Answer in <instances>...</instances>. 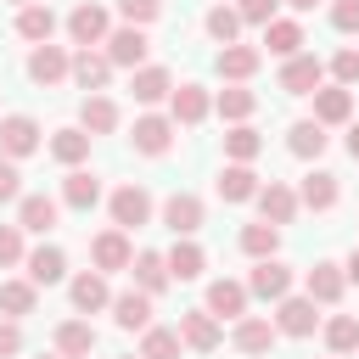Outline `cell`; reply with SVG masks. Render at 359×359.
Wrapping results in <instances>:
<instances>
[{
    "instance_id": "cell-30",
    "label": "cell",
    "mask_w": 359,
    "mask_h": 359,
    "mask_svg": "<svg viewBox=\"0 0 359 359\" xmlns=\"http://www.w3.org/2000/svg\"><path fill=\"white\" fill-rule=\"evenodd\" d=\"M342 292H348V269L342 264H314L309 269V297L314 303H342Z\"/></svg>"
},
{
    "instance_id": "cell-52",
    "label": "cell",
    "mask_w": 359,
    "mask_h": 359,
    "mask_svg": "<svg viewBox=\"0 0 359 359\" xmlns=\"http://www.w3.org/2000/svg\"><path fill=\"white\" fill-rule=\"evenodd\" d=\"M342 269H348V280H353V286H359V247H353V252H348V264H342Z\"/></svg>"
},
{
    "instance_id": "cell-31",
    "label": "cell",
    "mask_w": 359,
    "mask_h": 359,
    "mask_svg": "<svg viewBox=\"0 0 359 359\" xmlns=\"http://www.w3.org/2000/svg\"><path fill=\"white\" fill-rule=\"evenodd\" d=\"M17 34H22L28 45H50V34H56V11L39 6V0L22 6V11H17Z\"/></svg>"
},
{
    "instance_id": "cell-10",
    "label": "cell",
    "mask_w": 359,
    "mask_h": 359,
    "mask_svg": "<svg viewBox=\"0 0 359 359\" xmlns=\"http://www.w3.org/2000/svg\"><path fill=\"white\" fill-rule=\"evenodd\" d=\"M79 90H107V79H112V56L107 50H90V45H79V56H73V73H67Z\"/></svg>"
},
{
    "instance_id": "cell-26",
    "label": "cell",
    "mask_w": 359,
    "mask_h": 359,
    "mask_svg": "<svg viewBox=\"0 0 359 359\" xmlns=\"http://www.w3.org/2000/svg\"><path fill=\"white\" fill-rule=\"evenodd\" d=\"M56 353L62 359H90L95 353V325L90 320H62L56 325Z\"/></svg>"
},
{
    "instance_id": "cell-35",
    "label": "cell",
    "mask_w": 359,
    "mask_h": 359,
    "mask_svg": "<svg viewBox=\"0 0 359 359\" xmlns=\"http://www.w3.org/2000/svg\"><path fill=\"white\" fill-rule=\"evenodd\" d=\"M286 151H292V157H303V163H309V157H320V151H325V123H320V118H303V123H292V135H286Z\"/></svg>"
},
{
    "instance_id": "cell-20",
    "label": "cell",
    "mask_w": 359,
    "mask_h": 359,
    "mask_svg": "<svg viewBox=\"0 0 359 359\" xmlns=\"http://www.w3.org/2000/svg\"><path fill=\"white\" fill-rule=\"evenodd\" d=\"M163 224H168L174 236H196V230H202V202H196L191 191H174V196L163 202Z\"/></svg>"
},
{
    "instance_id": "cell-24",
    "label": "cell",
    "mask_w": 359,
    "mask_h": 359,
    "mask_svg": "<svg viewBox=\"0 0 359 359\" xmlns=\"http://www.w3.org/2000/svg\"><path fill=\"white\" fill-rule=\"evenodd\" d=\"M213 191H219L224 202H252V196H258V174H252L247 163H224L219 180H213Z\"/></svg>"
},
{
    "instance_id": "cell-1",
    "label": "cell",
    "mask_w": 359,
    "mask_h": 359,
    "mask_svg": "<svg viewBox=\"0 0 359 359\" xmlns=\"http://www.w3.org/2000/svg\"><path fill=\"white\" fill-rule=\"evenodd\" d=\"M146 50H151V39H146V28H135V22H123V28H112L107 34V56H112V67H146Z\"/></svg>"
},
{
    "instance_id": "cell-17",
    "label": "cell",
    "mask_w": 359,
    "mask_h": 359,
    "mask_svg": "<svg viewBox=\"0 0 359 359\" xmlns=\"http://www.w3.org/2000/svg\"><path fill=\"white\" fill-rule=\"evenodd\" d=\"M247 297H252V292H247V280H213L202 309H208V314H219V320H241V314H247Z\"/></svg>"
},
{
    "instance_id": "cell-18",
    "label": "cell",
    "mask_w": 359,
    "mask_h": 359,
    "mask_svg": "<svg viewBox=\"0 0 359 359\" xmlns=\"http://www.w3.org/2000/svg\"><path fill=\"white\" fill-rule=\"evenodd\" d=\"M314 118L331 129V123H348L353 118V90L348 84H320L314 90Z\"/></svg>"
},
{
    "instance_id": "cell-16",
    "label": "cell",
    "mask_w": 359,
    "mask_h": 359,
    "mask_svg": "<svg viewBox=\"0 0 359 359\" xmlns=\"http://www.w3.org/2000/svg\"><path fill=\"white\" fill-rule=\"evenodd\" d=\"M73 309L79 314H101V309H112V292H107V275L101 269H84V275H73Z\"/></svg>"
},
{
    "instance_id": "cell-6",
    "label": "cell",
    "mask_w": 359,
    "mask_h": 359,
    "mask_svg": "<svg viewBox=\"0 0 359 359\" xmlns=\"http://www.w3.org/2000/svg\"><path fill=\"white\" fill-rule=\"evenodd\" d=\"M180 342H185L191 353H213V348L224 342V331H219V314H208V309H191V314H180Z\"/></svg>"
},
{
    "instance_id": "cell-12",
    "label": "cell",
    "mask_w": 359,
    "mask_h": 359,
    "mask_svg": "<svg viewBox=\"0 0 359 359\" xmlns=\"http://www.w3.org/2000/svg\"><path fill=\"white\" fill-rule=\"evenodd\" d=\"M90 258H95V269L101 275H112V269H129L135 264V252H129V236L112 224V230H101L95 241H90Z\"/></svg>"
},
{
    "instance_id": "cell-42",
    "label": "cell",
    "mask_w": 359,
    "mask_h": 359,
    "mask_svg": "<svg viewBox=\"0 0 359 359\" xmlns=\"http://www.w3.org/2000/svg\"><path fill=\"white\" fill-rule=\"evenodd\" d=\"M275 247H280V224L258 219V224L241 230V252H252V258H275Z\"/></svg>"
},
{
    "instance_id": "cell-43",
    "label": "cell",
    "mask_w": 359,
    "mask_h": 359,
    "mask_svg": "<svg viewBox=\"0 0 359 359\" xmlns=\"http://www.w3.org/2000/svg\"><path fill=\"white\" fill-rule=\"evenodd\" d=\"M202 28H208V39L236 45V34H241V11H236V6H213V11L202 17Z\"/></svg>"
},
{
    "instance_id": "cell-28",
    "label": "cell",
    "mask_w": 359,
    "mask_h": 359,
    "mask_svg": "<svg viewBox=\"0 0 359 359\" xmlns=\"http://www.w3.org/2000/svg\"><path fill=\"white\" fill-rule=\"evenodd\" d=\"M62 202L79 208V213H90V208L101 202V180H95L90 168H67V180H62Z\"/></svg>"
},
{
    "instance_id": "cell-55",
    "label": "cell",
    "mask_w": 359,
    "mask_h": 359,
    "mask_svg": "<svg viewBox=\"0 0 359 359\" xmlns=\"http://www.w3.org/2000/svg\"><path fill=\"white\" fill-rule=\"evenodd\" d=\"M17 6H34V0H17Z\"/></svg>"
},
{
    "instance_id": "cell-40",
    "label": "cell",
    "mask_w": 359,
    "mask_h": 359,
    "mask_svg": "<svg viewBox=\"0 0 359 359\" xmlns=\"http://www.w3.org/2000/svg\"><path fill=\"white\" fill-rule=\"evenodd\" d=\"M325 348L331 353H359V314H331L325 320Z\"/></svg>"
},
{
    "instance_id": "cell-27",
    "label": "cell",
    "mask_w": 359,
    "mask_h": 359,
    "mask_svg": "<svg viewBox=\"0 0 359 359\" xmlns=\"http://www.w3.org/2000/svg\"><path fill=\"white\" fill-rule=\"evenodd\" d=\"M90 140H95V135H90L84 123H73V129H56V135H50V157H56V163H67V168H79V163L90 157Z\"/></svg>"
},
{
    "instance_id": "cell-51",
    "label": "cell",
    "mask_w": 359,
    "mask_h": 359,
    "mask_svg": "<svg viewBox=\"0 0 359 359\" xmlns=\"http://www.w3.org/2000/svg\"><path fill=\"white\" fill-rule=\"evenodd\" d=\"M348 157L359 163V123H348Z\"/></svg>"
},
{
    "instance_id": "cell-44",
    "label": "cell",
    "mask_w": 359,
    "mask_h": 359,
    "mask_svg": "<svg viewBox=\"0 0 359 359\" xmlns=\"http://www.w3.org/2000/svg\"><path fill=\"white\" fill-rule=\"evenodd\" d=\"M118 11H123V22L146 28V22H157V17H163V0H118Z\"/></svg>"
},
{
    "instance_id": "cell-48",
    "label": "cell",
    "mask_w": 359,
    "mask_h": 359,
    "mask_svg": "<svg viewBox=\"0 0 359 359\" xmlns=\"http://www.w3.org/2000/svg\"><path fill=\"white\" fill-rule=\"evenodd\" d=\"M0 202H22V174L11 157H0Z\"/></svg>"
},
{
    "instance_id": "cell-5",
    "label": "cell",
    "mask_w": 359,
    "mask_h": 359,
    "mask_svg": "<svg viewBox=\"0 0 359 359\" xmlns=\"http://www.w3.org/2000/svg\"><path fill=\"white\" fill-rule=\"evenodd\" d=\"M247 292H252V297H264V303H280V297L292 292V269H286L280 258H258V264H252V275H247Z\"/></svg>"
},
{
    "instance_id": "cell-37",
    "label": "cell",
    "mask_w": 359,
    "mask_h": 359,
    "mask_svg": "<svg viewBox=\"0 0 359 359\" xmlns=\"http://www.w3.org/2000/svg\"><path fill=\"white\" fill-rule=\"evenodd\" d=\"M264 45H269L275 56H297V50H303V28H297L292 17H275V22H264Z\"/></svg>"
},
{
    "instance_id": "cell-47",
    "label": "cell",
    "mask_w": 359,
    "mask_h": 359,
    "mask_svg": "<svg viewBox=\"0 0 359 359\" xmlns=\"http://www.w3.org/2000/svg\"><path fill=\"white\" fill-rule=\"evenodd\" d=\"M331 28L359 34V0H331Z\"/></svg>"
},
{
    "instance_id": "cell-22",
    "label": "cell",
    "mask_w": 359,
    "mask_h": 359,
    "mask_svg": "<svg viewBox=\"0 0 359 359\" xmlns=\"http://www.w3.org/2000/svg\"><path fill=\"white\" fill-rule=\"evenodd\" d=\"M129 90H135V101L140 107H157V101H168L174 95V79H168V67H135V79H129Z\"/></svg>"
},
{
    "instance_id": "cell-54",
    "label": "cell",
    "mask_w": 359,
    "mask_h": 359,
    "mask_svg": "<svg viewBox=\"0 0 359 359\" xmlns=\"http://www.w3.org/2000/svg\"><path fill=\"white\" fill-rule=\"evenodd\" d=\"M123 359H146V353H123Z\"/></svg>"
},
{
    "instance_id": "cell-7",
    "label": "cell",
    "mask_w": 359,
    "mask_h": 359,
    "mask_svg": "<svg viewBox=\"0 0 359 359\" xmlns=\"http://www.w3.org/2000/svg\"><path fill=\"white\" fill-rule=\"evenodd\" d=\"M67 73H73V56H67L62 45H34V50H28V79H34V84L50 90V84H62Z\"/></svg>"
},
{
    "instance_id": "cell-8",
    "label": "cell",
    "mask_w": 359,
    "mask_h": 359,
    "mask_svg": "<svg viewBox=\"0 0 359 359\" xmlns=\"http://www.w3.org/2000/svg\"><path fill=\"white\" fill-rule=\"evenodd\" d=\"M146 219H151L146 185H118V191H112V224H118V230H140Z\"/></svg>"
},
{
    "instance_id": "cell-14",
    "label": "cell",
    "mask_w": 359,
    "mask_h": 359,
    "mask_svg": "<svg viewBox=\"0 0 359 359\" xmlns=\"http://www.w3.org/2000/svg\"><path fill=\"white\" fill-rule=\"evenodd\" d=\"M275 337H280V325H275V320H264V314H241L230 342H236L241 353H252V359H258V353H269V348H275Z\"/></svg>"
},
{
    "instance_id": "cell-49",
    "label": "cell",
    "mask_w": 359,
    "mask_h": 359,
    "mask_svg": "<svg viewBox=\"0 0 359 359\" xmlns=\"http://www.w3.org/2000/svg\"><path fill=\"white\" fill-rule=\"evenodd\" d=\"M11 353H22V325L11 314H0V359H11Z\"/></svg>"
},
{
    "instance_id": "cell-11",
    "label": "cell",
    "mask_w": 359,
    "mask_h": 359,
    "mask_svg": "<svg viewBox=\"0 0 359 359\" xmlns=\"http://www.w3.org/2000/svg\"><path fill=\"white\" fill-rule=\"evenodd\" d=\"M252 202H258V213H264L269 224H292V219H297V208H303V202H297V191H292V185H280V180L258 185V196H252Z\"/></svg>"
},
{
    "instance_id": "cell-53",
    "label": "cell",
    "mask_w": 359,
    "mask_h": 359,
    "mask_svg": "<svg viewBox=\"0 0 359 359\" xmlns=\"http://www.w3.org/2000/svg\"><path fill=\"white\" fill-rule=\"evenodd\" d=\"M286 6H297V11H314V6H320V0H286Z\"/></svg>"
},
{
    "instance_id": "cell-19",
    "label": "cell",
    "mask_w": 359,
    "mask_h": 359,
    "mask_svg": "<svg viewBox=\"0 0 359 359\" xmlns=\"http://www.w3.org/2000/svg\"><path fill=\"white\" fill-rule=\"evenodd\" d=\"M337 196H342V185H337V174H325V168L303 174V185H297V202H303V208H314V213H331V208H337Z\"/></svg>"
},
{
    "instance_id": "cell-9",
    "label": "cell",
    "mask_w": 359,
    "mask_h": 359,
    "mask_svg": "<svg viewBox=\"0 0 359 359\" xmlns=\"http://www.w3.org/2000/svg\"><path fill=\"white\" fill-rule=\"evenodd\" d=\"M67 34H73V45H107V34H112V22H107V11L101 6H73L67 11Z\"/></svg>"
},
{
    "instance_id": "cell-45",
    "label": "cell",
    "mask_w": 359,
    "mask_h": 359,
    "mask_svg": "<svg viewBox=\"0 0 359 359\" xmlns=\"http://www.w3.org/2000/svg\"><path fill=\"white\" fill-rule=\"evenodd\" d=\"M22 258H28L22 252V224H0V269H11Z\"/></svg>"
},
{
    "instance_id": "cell-33",
    "label": "cell",
    "mask_w": 359,
    "mask_h": 359,
    "mask_svg": "<svg viewBox=\"0 0 359 359\" xmlns=\"http://www.w3.org/2000/svg\"><path fill=\"white\" fill-rule=\"evenodd\" d=\"M163 258H168V275H174V280H196V275L208 269V252H202L191 236H180L174 252H163Z\"/></svg>"
},
{
    "instance_id": "cell-4",
    "label": "cell",
    "mask_w": 359,
    "mask_h": 359,
    "mask_svg": "<svg viewBox=\"0 0 359 359\" xmlns=\"http://www.w3.org/2000/svg\"><path fill=\"white\" fill-rule=\"evenodd\" d=\"M28 151H39V123L28 118V112H11V118H0V157H28Z\"/></svg>"
},
{
    "instance_id": "cell-39",
    "label": "cell",
    "mask_w": 359,
    "mask_h": 359,
    "mask_svg": "<svg viewBox=\"0 0 359 359\" xmlns=\"http://www.w3.org/2000/svg\"><path fill=\"white\" fill-rule=\"evenodd\" d=\"M264 151V135L252 129V123H230V135H224V157L230 163H252Z\"/></svg>"
},
{
    "instance_id": "cell-25",
    "label": "cell",
    "mask_w": 359,
    "mask_h": 359,
    "mask_svg": "<svg viewBox=\"0 0 359 359\" xmlns=\"http://www.w3.org/2000/svg\"><path fill=\"white\" fill-rule=\"evenodd\" d=\"M56 219H62V202H56V196H22V202H17V224L34 230V236L56 230Z\"/></svg>"
},
{
    "instance_id": "cell-29",
    "label": "cell",
    "mask_w": 359,
    "mask_h": 359,
    "mask_svg": "<svg viewBox=\"0 0 359 359\" xmlns=\"http://www.w3.org/2000/svg\"><path fill=\"white\" fill-rule=\"evenodd\" d=\"M22 264H28V280H34V286H56V280L67 275V252H62V247H34Z\"/></svg>"
},
{
    "instance_id": "cell-56",
    "label": "cell",
    "mask_w": 359,
    "mask_h": 359,
    "mask_svg": "<svg viewBox=\"0 0 359 359\" xmlns=\"http://www.w3.org/2000/svg\"><path fill=\"white\" fill-rule=\"evenodd\" d=\"M50 359H62V353H50Z\"/></svg>"
},
{
    "instance_id": "cell-38",
    "label": "cell",
    "mask_w": 359,
    "mask_h": 359,
    "mask_svg": "<svg viewBox=\"0 0 359 359\" xmlns=\"http://www.w3.org/2000/svg\"><path fill=\"white\" fill-rule=\"evenodd\" d=\"M213 107H219V118H224V123H247V118H252V107H258V95H252V90H241V84H224Z\"/></svg>"
},
{
    "instance_id": "cell-34",
    "label": "cell",
    "mask_w": 359,
    "mask_h": 359,
    "mask_svg": "<svg viewBox=\"0 0 359 359\" xmlns=\"http://www.w3.org/2000/svg\"><path fill=\"white\" fill-rule=\"evenodd\" d=\"M129 269H135V286H140V292H151V297H157V292H168V280H174L163 252H135V264H129Z\"/></svg>"
},
{
    "instance_id": "cell-46",
    "label": "cell",
    "mask_w": 359,
    "mask_h": 359,
    "mask_svg": "<svg viewBox=\"0 0 359 359\" xmlns=\"http://www.w3.org/2000/svg\"><path fill=\"white\" fill-rule=\"evenodd\" d=\"M331 79H337V84H359V50H353V45L331 56Z\"/></svg>"
},
{
    "instance_id": "cell-15",
    "label": "cell",
    "mask_w": 359,
    "mask_h": 359,
    "mask_svg": "<svg viewBox=\"0 0 359 359\" xmlns=\"http://www.w3.org/2000/svg\"><path fill=\"white\" fill-rule=\"evenodd\" d=\"M258 62H264V50H258V45H224V50L213 56L219 79H230V84H247V79L258 73Z\"/></svg>"
},
{
    "instance_id": "cell-50",
    "label": "cell",
    "mask_w": 359,
    "mask_h": 359,
    "mask_svg": "<svg viewBox=\"0 0 359 359\" xmlns=\"http://www.w3.org/2000/svg\"><path fill=\"white\" fill-rule=\"evenodd\" d=\"M275 6L280 0H241L236 11H241V22H275Z\"/></svg>"
},
{
    "instance_id": "cell-13",
    "label": "cell",
    "mask_w": 359,
    "mask_h": 359,
    "mask_svg": "<svg viewBox=\"0 0 359 359\" xmlns=\"http://www.w3.org/2000/svg\"><path fill=\"white\" fill-rule=\"evenodd\" d=\"M275 325H280V337H314V325H320L314 297H280L275 303Z\"/></svg>"
},
{
    "instance_id": "cell-36",
    "label": "cell",
    "mask_w": 359,
    "mask_h": 359,
    "mask_svg": "<svg viewBox=\"0 0 359 359\" xmlns=\"http://www.w3.org/2000/svg\"><path fill=\"white\" fill-rule=\"evenodd\" d=\"M34 303H39V286L34 280H0V314L22 320V314H34Z\"/></svg>"
},
{
    "instance_id": "cell-23",
    "label": "cell",
    "mask_w": 359,
    "mask_h": 359,
    "mask_svg": "<svg viewBox=\"0 0 359 359\" xmlns=\"http://www.w3.org/2000/svg\"><path fill=\"white\" fill-rule=\"evenodd\" d=\"M208 107H213V101H208L202 84H174V95H168V118H174V123H202Z\"/></svg>"
},
{
    "instance_id": "cell-3",
    "label": "cell",
    "mask_w": 359,
    "mask_h": 359,
    "mask_svg": "<svg viewBox=\"0 0 359 359\" xmlns=\"http://www.w3.org/2000/svg\"><path fill=\"white\" fill-rule=\"evenodd\" d=\"M320 84H325V62L320 56H303V50L286 56V67H280V90L286 95H314Z\"/></svg>"
},
{
    "instance_id": "cell-2",
    "label": "cell",
    "mask_w": 359,
    "mask_h": 359,
    "mask_svg": "<svg viewBox=\"0 0 359 359\" xmlns=\"http://www.w3.org/2000/svg\"><path fill=\"white\" fill-rule=\"evenodd\" d=\"M174 118H163V112H140L135 118V129H129V140H135V151H146V157H163L168 146H174Z\"/></svg>"
},
{
    "instance_id": "cell-21",
    "label": "cell",
    "mask_w": 359,
    "mask_h": 359,
    "mask_svg": "<svg viewBox=\"0 0 359 359\" xmlns=\"http://www.w3.org/2000/svg\"><path fill=\"white\" fill-rule=\"evenodd\" d=\"M112 320H118L123 331H146V325H151V292H140V286L118 292V297H112Z\"/></svg>"
},
{
    "instance_id": "cell-41",
    "label": "cell",
    "mask_w": 359,
    "mask_h": 359,
    "mask_svg": "<svg viewBox=\"0 0 359 359\" xmlns=\"http://www.w3.org/2000/svg\"><path fill=\"white\" fill-rule=\"evenodd\" d=\"M180 348H185V342H180V325H174V331H168V325H146V331H140V353H146V359H180Z\"/></svg>"
},
{
    "instance_id": "cell-32",
    "label": "cell",
    "mask_w": 359,
    "mask_h": 359,
    "mask_svg": "<svg viewBox=\"0 0 359 359\" xmlns=\"http://www.w3.org/2000/svg\"><path fill=\"white\" fill-rule=\"evenodd\" d=\"M79 123H84L90 135H112V129H118V101H112V95H101V90H95V95H84Z\"/></svg>"
}]
</instances>
